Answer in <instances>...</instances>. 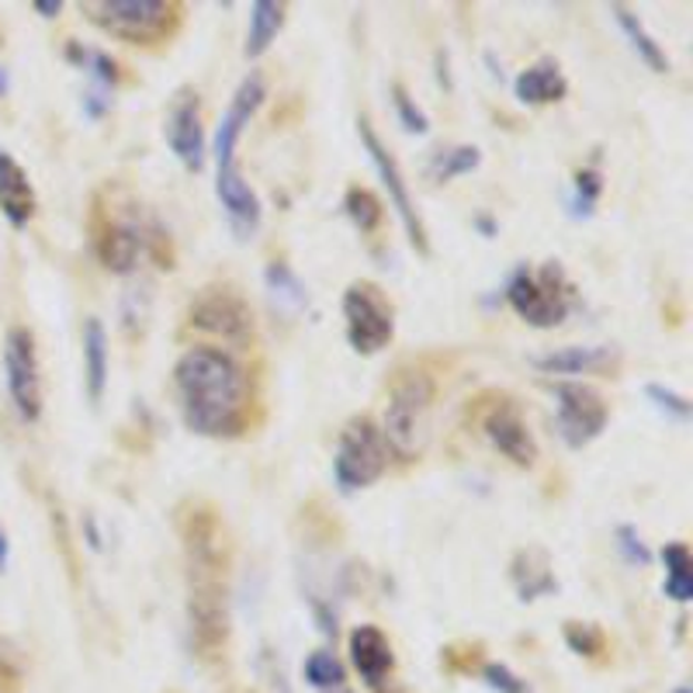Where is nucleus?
Returning a JSON list of instances; mask_svg holds the SVG:
<instances>
[{
  "label": "nucleus",
  "mask_w": 693,
  "mask_h": 693,
  "mask_svg": "<svg viewBox=\"0 0 693 693\" xmlns=\"http://www.w3.org/2000/svg\"><path fill=\"white\" fill-rule=\"evenodd\" d=\"M8 562H11V541H8V531H4V524H0V572L8 569Z\"/></svg>",
  "instance_id": "obj_38"
},
{
  "label": "nucleus",
  "mask_w": 693,
  "mask_h": 693,
  "mask_svg": "<svg viewBox=\"0 0 693 693\" xmlns=\"http://www.w3.org/2000/svg\"><path fill=\"white\" fill-rule=\"evenodd\" d=\"M645 395H649V402L659 410V413H666L670 420H676V423H686L690 420V413H693V406H690V399L686 395H680L676 389H670V385H659V382H649L645 385Z\"/></svg>",
  "instance_id": "obj_32"
},
{
  "label": "nucleus",
  "mask_w": 693,
  "mask_h": 693,
  "mask_svg": "<svg viewBox=\"0 0 693 693\" xmlns=\"http://www.w3.org/2000/svg\"><path fill=\"white\" fill-rule=\"evenodd\" d=\"M188 327L229 346H247L253 340V312L237 288H205L188 309Z\"/></svg>",
  "instance_id": "obj_7"
},
{
  "label": "nucleus",
  "mask_w": 693,
  "mask_h": 693,
  "mask_svg": "<svg viewBox=\"0 0 693 693\" xmlns=\"http://www.w3.org/2000/svg\"><path fill=\"white\" fill-rule=\"evenodd\" d=\"M531 364L541 374H606L617 368V351L614 346H559V351H548L531 358Z\"/></svg>",
  "instance_id": "obj_16"
},
{
  "label": "nucleus",
  "mask_w": 693,
  "mask_h": 693,
  "mask_svg": "<svg viewBox=\"0 0 693 693\" xmlns=\"http://www.w3.org/2000/svg\"><path fill=\"white\" fill-rule=\"evenodd\" d=\"M611 14H614L617 28L624 32L627 46H631L634 52H639V60H642L652 73H670V56L662 52V46L649 36V28L642 24V18L634 14L631 8H624V4H614Z\"/></svg>",
  "instance_id": "obj_21"
},
{
  "label": "nucleus",
  "mask_w": 693,
  "mask_h": 693,
  "mask_svg": "<svg viewBox=\"0 0 693 693\" xmlns=\"http://www.w3.org/2000/svg\"><path fill=\"white\" fill-rule=\"evenodd\" d=\"M42 18H56V14H60L63 11V4H60V0H36V4H32Z\"/></svg>",
  "instance_id": "obj_37"
},
{
  "label": "nucleus",
  "mask_w": 693,
  "mask_h": 693,
  "mask_svg": "<svg viewBox=\"0 0 693 693\" xmlns=\"http://www.w3.org/2000/svg\"><path fill=\"white\" fill-rule=\"evenodd\" d=\"M433 399H438V382L423 368H402L389 389V406H385V426L382 438L389 451H395L402 461L420 458L426 433H430V413Z\"/></svg>",
  "instance_id": "obj_2"
},
{
  "label": "nucleus",
  "mask_w": 693,
  "mask_h": 693,
  "mask_svg": "<svg viewBox=\"0 0 693 693\" xmlns=\"http://www.w3.org/2000/svg\"><path fill=\"white\" fill-rule=\"evenodd\" d=\"M305 683L315 686V690H323V693L337 690L343 683V662L333 652H327V649L312 652L305 659Z\"/></svg>",
  "instance_id": "obj_29"
},
{
  "label": "nucleus",
  "mask_w": 693,
  "mask_h": 693,
  "mask_svg": "<svg viewBox=\"0 0 693 693\" xmlns=\"http://www.w3.org/2000/svg\"><path fill=\"white\" fill-rule=\"evenodd\" d=\"M80 11L111 39L129 46H160L181 28L184 8L173 0H87Z\"/></svg>",
  "instance_id": "obj_3"
},
{
  "label": "nucleus",
  "mask_w": 693,
  "mask_h": 693,
  "mask_svg": "<svg viewBox=\"0 0 693 693\" xmlns=\"http://www.w3.org/2000/svg\"><path fill=\"white\" fill-rule=\"evenodd\" d=\"M438 80L451 91V73H448V52H438Z\"/></svg>",
  "instance_id": "obj_39"
},
{
  "label": "nucleus",
  "mask_w": 693,
  "mask_h": 693,
  "mask_svg": "<svg viewBox=\"0 0 693 693\" xmlns=\"http://www.w3.org/2000/svg\"><path fill=\"white\" fill-rule=\"evenodd\" d=\"M565 645H569L575 655L596 659V655L606 652V634H603L600 624H593V621H565Z\"/></svg>",
  "instance_id": "obj_30"
},
{
  "label": "nucleus",
  "mask_w": 693,
  "mask_h": 693,
  "mask_svg": "<svg viewBox=\"0 0 693 693\" xmlns=\"http://www.w3.org/2000/svg\"><path fill=\"white\" fill-rule=\"evenodd\" d=\"M513 94L520 104H552L569 94V80L555 56H541L524 73L513 80Z\"/></svg>",
  "instance_id": "obj_18"
},
{
  "label": "nucleus",
  "mask_w": 693,
  "mask_h": 693,
  "mask_svg": "<svg viewBox=\"0 0 693 693\" xmlns=\"http://www.w3.org/2000/svg\"><path fill=\"white\" fill-rule=\"evenodd\" d=\"M167 142L184 170L198 173L205 167V129H201V108L194 91H181L167 114Z\"/></svg>",
  "instance_id": "obj_13"
},
{
  "label": "nucleus",
  "mask_w": 693,
  "mask_h": 693,
  "mask_svg": "<svg viewBox=\"0 0 693 693\" xmlns=\"http://www.w3.org/2000/svg\"><path fill=\"white\" fill-rule=\"evenodd\" d=\"M614 538H617V552H621V559H624L627 565H634V569H645V565L652 562V552H649V544L642 541L639 528L621 524V528L614 531Z\"/></svg>",
  "instance_id": "obj_33"
},
{
  "label": "nucleus",
  "mask_w": 693,
  "mask_h": 693,
  "mask_svg": "<svg viewBox=\"0 0 693 693\" xmlns=\"http://www.w3.org/2000/svg\"><path fill=\"white\" fill-rule=\"evenodd\" d=\"M600 194H603V173L596 167H583L580 173H575V184H572L569 215L572 219H590Z\"/></svg>",
  "instance_id": "obj_27"
},
{
  "label": "nucleus",
  "mask_w": 693,
  "mask_h": 693,
  "mask_svg": "<svg viewBox=\"0 0 693 693\" xmlns=\"http://www.w3.org/2000/svg\"><path fill=\"white\" fill-rule=\"evenodd\" d=\"M8 91H11V80H8V70L0 67V98H4Z\"/></svg>",
  "instance_id": "obj_41"
},
{
  "label": "nucleus",
  "mask_w": 693,
  "mask_h": 693,
  "mask_svg": "<svg viewBox=\"0 0 693 693\" xmlns=\"http://www.w3.org/2000/svg\"><path fill=\"white\" fill-rule=\"evenodd\" d=\"M343 212H346V219L361 229V233H374V229L382 225V215H385L379 194L368 191V188H351V191H346L343 194Z\"/></svg>",
  "instance_id": "obj_26"
},
{
  "label": "nucleus",
  "mask_w": 693,
  "mask_h": 693,
  "mask_svg": "<svg viewBox=\"0 0 693 693\" xmlns=\"http://www.w3.org/2000/svg\"><path fill=\"white\" fill-rule=\"evenodd\" d=\"M215 198H219V205L229 219V229L237 233V240H250L260 229V215H264V209H260L257 191L240 178L237 167L215 170Z\"/></svg>",
  "instance_id": "obj_14"
},
{
  "label": "nucleus",
  "mask_w": 693,
  "mask_h": 693,
  "mask_svg": "<svg viewBox=\"0 0 693 693\" xmlns=\"http://www.w3.org/2000/svg\"><path fill=\"white\" fill-rule=\"evenodd\" d=\"M330 693H333V690H330Z\"/></svg>",
  "instance_id": "obj_45"
},
{
  "label": "nucleus",
  "mask_w": 693,
  "mask_h": 693,
  "mask_svg": "<svg viewBox=\"0 0 693 693\" xmlns=\"http://www.w3.org/2000/svg\"><path fill=\"white\" fill-rule=\"evenodd\" d=\"M482 163V150L479 147H469V142H458V147H444L430 157L426 163V178L438 181V184H448L461 173H472L475 167Z\"/></svg>",
  "instance_id": "obj_24"
},
{
  "label": "nucleus",
  "mask_w": 693,
  "mask_h": 693,
  "mask_svg": "<svg viewBox=\"0 0 693 693\" xmlns=\"http://www.w3.org/2000/svg\"><path fill=\"white\" fill-rule=\"evenodd\" d=\"M510 580L520 593V600L531 603V600H541L548 593L559 590V580L552 572V559H548L544 548H520L510 562Z\"/></svg>",
  "instance_id": "obj_19"
},
{
  "label": "nucleus",
  "mask_w": 693,
  "mask_h": 693,
  "mask_svg": "<svg viewBox=\"0 0 693 693\" xmlns=\"http://www.w3.org/2000/svg\"><path fill=\"white\" fill-rule=\"evenodd\" d=\"M351 662L368 686L382 690V683L395 670V655L379 624H358L351 631Z\"/></svg>",
  "instance_id": "obj_15"
},
{
  "label": "nucleus",
  "mask_w": 693,
  "mask_h": 693,
  "mask_svg": "<svg viewBox=\"0 0 693 693\" xmlns=\"http://www.w3.org/2000/svg\"><path fill=\"white\" fill-rule=\"evenodd\" d=\"M0 212L14 229H24L36 215V188L24 167L4 150H0Z\"/></svg>",
  "instance_id": "obj_17"
},
{
  "label": "nucleus",
  "mask_w": 693,
  "mask_h": 693,
  "mask_svg": "<svg viewBox=\"0 0 693 693\" xmlns=\"http://www.w3.org/2000/svg\"><path fill=\"white\" fill-rule=\"evenodd\" d=\"M572 292L575 288L569 284L559 260H548L541 271H531L528 264H520L506 281L510 309L528 327H538V330H552L565 320L572 309Z\"/></svg>",
  "instance_id": "obj_4"
},
{
  "label": "nucleus",
  "mask_w": 693,
  "mask_h": 693,
  "mask_svg": "<svg viewBox=\"0 0 693 693\" xmlns=\"http://www.w3.org/2000/svg\"><path fill=\"white\" fill-rule=\"evenodd\" d=\"M264 281H268L271 295L281 305H288V309H302L305 305V284L299 281V274L288 264H278V260H274V264L264 271Z\"/></svg>",
  "instance_id": "obj_28"
},
{
  "label": "nucleus",
  "mask_w": 693,
  "mask_h": 693,
  "mask_svg": "<svg viewBox=\"0 0 693 693\" xmlns=\"http://www.w3.org/2000/svg\"><path fill=\"white\" fill-rule=\"evenodd\" d=\"M67 60H73L80 70L91 73V77L101 83V91H111V87L122 80L119 63H114L111 56L101 52V49H87V46H80V42H70V46H67Z\"/></svg>",
  "instance_id": "obj_25"
},
{
  "label": "nucleus",
  "mask_w": 693,
  "mask_h": 693,
  "mask_svg": "<svg viewBox=\"0 0 693 693\" xmlns=\"http://www.w3.org/2000/svg\"><path fill=\"white\" fill-rule=\"evenodd\" d=\"M392 104H395V114H399V125L406 129L410 135H423L430 132V119L426 111L410 98V91L402 83H392Z\"/></svg>",
  "instance_id": "obj_31"
},
{
  "label": "nucleus",
  "mask_w": 693,
  "mask_h": 693,
  "mask_svg": "<svg viewBox=\"0 0 693 693\" xmlns=\"http://www.w3.org/2000/svg\"><path fill=\"white\" fill-rule=\"evenodd\" d=\"M482 680H485L489 690H496V693H528V683L520 680L510 666H503V662H485Z\"/></svg>",
  "instance_id": "obj_34"
},
{
  "label": "nucleus",
  "mask_w": 693,
  "mask_h": 693,
  "mask_svg": "<svg viewBox=\"0 0 693 693\" xmlns=\"http://www.w3.org/2000/svg\"><path fill=\"white\" fill-rule=\"evenodd\" d=\"M0 46H4V32H0Z\"/></svg>",
  "instance_id": "obj_43"
},
{
  "label": "nucleus",
  "mask_w": 693,
  "mask_h": 693,
  "mask_svg": "<svg viewBox=\"0 0 693 693\" xmlns=\"http://www.w3.org/2000/svg\"><path fill=\"white\" fill-rule=\"evenodd\" d=\"M479 430H482V438L506 461H513L516 469H531L538 461V441H534L524 413H520V406L510 395H489V402H482Z\"/></svg>",
  "instance_id": "obj_9"
},
{
  "label": "nucleus",
  "mask_w": 693,
  "mask_h": 693,
  "mask_svg": "<svg viewBox=\"0 0 693 693\" xmlns=\"http://www.w3.org/2000/svg\"><path fill=\"white\" fill-rule=\"evenodd\" d=\"M475 225L482 229V233H485V237H496V222H493V219H489V215H479V219H475Z\"/></svg>",
  "instance_id": "obj_40"
},
{
  "label": "nucleus",
  "mask_w": 693,
  "mask_h": 693,
  "mask_svg": "<svg viewBox=\"0 0 693 693\" xmlns=\"http://www.w3.org/2000/svg\"><path fill=\"white\" fill-rule=\"evenodd\" d=\"M552 395L559 402V433L569 448H586L593 444L600 433L606 430L611 410H606V399L586 385V382H555Z\"/></svg>",
  "instance_id": "obj_10"
},
{
  "label": "nucleus",
  "mask_w": 693,
  "mask_h": 693,
  "mask_svg": "<svg viewBox=\"0 0 693 693\" xmlns=\"http://www.w3.org/2000/svg\"><path fill=\"white\" fill-rule=\"evenodd\" d=\"M83 528H87V544H91L94 552H101V534H98V524L91 513H83Z\"/></svg>",
  "instance_id": "obj_36"
},
{
  "label": "nucleus",
  "mask_w": 693,
  "mask_h": 693,
  "mask_svg": "<svg viewBox=\"0 0 693 693\" xmlns=\"http://www.w3.org/2000/svg\"><path fill=\"white\" fill-rule=\"evenodd\" d=\"M358 135H361L364 150H368V157H371L374 170H379V178H382V184H385V191H389L392 209L399 212L402 225H406V237H410L413 250L426 257V253H430L426 225H423V219H420V212H416V205H413V198H410V184H406V178H402V170H399L395 157L389 153V147H385L382 139H379V132L371 129V122H368V119H358Z\"/></svg>",
  "instance_id": "obj_11"
},
{
  "label": "nucleus",
  "mask_w": 693,
  "mask_h": 693,
  "mask_svg": "<svg viewBox=\"0 0 693 693\" xmlns=\"http://www.w3.org/2000/svg\"><path fill=\"white\" fill-rule=\"evenodd\" d=\"M173 389L198 438H240L250 426V374L222 346H188L173 364Z\"/></svg>",
  "instance_id": "obj_1"
},
{
  "label": "nucleus",
  "mask_w": 693,
  "mask_h": 693,
  "mask_svg": "<svg viewBox=\"0 0 693 693\" xmlns=\"http://www.w3.org/2000/svg\"><path fill=\"white\" fill-rule=\"evenodd\" d=\"M284 4L278 0H257L250 4V32H247V46H243V56L247 60H260L271 42L278 39V32L284 28Z\"/></svg>",
  "instance_id": "obj_22"
},
{
  "label": "nucleus",
  "mask_w": 693,
  "mask_h": 693,
  "mask_svg": "<svg viewBox=\"0 0 693 693\" xmlns=\"http://www.w3.org/2000/svg\"><path fill=\"white\" fill-rule=\"evenodd\" d=\"M4 379L18 416L24 423H36L42 416V368L36 337L28 327H11L4 337Z\"/></svg>",
  "instance_id": "obj_8"
},
{
  "label": "nucleus",
  "mask_w": 693,
  "mask_h": 693,
  "mask_svg": "<svg viewBox=\"0 0 693 693\" xmlns=\"http://www.w3.org/2000/svg\"><path fill=\"white\" fill-rule=\"evenodd\" d=\"M662 565H666V590L670 600L676 603H690L693 600V559H690V548L683 541H670L662 548Z\"/></svg>",
  "instance_id": "obj_23"
},
{
  "label": "nucleus",
  "mask_w": 693,
  "mask_h": 693,
  "mask_svg": "<svg viewBox=\"0 0 693 693\" xmlns=\"http://www.w3.org/2000/svg\"><path fill=\"white\" fill-rule=\"evenodd\" d=\"M91 229H94V253L101 260V268L111 274H132L139 264V253L147 250V237H142L135 219H122L98 209Z\"/></svg>",
  "instance_id": "obj_12"
},
{
  "label": "nucleus",
  "mask_w": 693,
  "mask_h": 693,
  "mask_svg": "<svg viewBox=\"0 0 693 693\" xmlns=\"http://www.w3.org/2000/svg\"><path fill=\"white\" fill-rule=\"evenodd\" d=\"M80 346H83V389L91 406H98L108 385V330L98 315H87L83 320Z\"/></svg>",
  "instance_id": "obj_20"
},
{
  "label": "nucleus",
  "mask_w": 693,
  "mask_h": 693,
  "mask_svg": "<svg viewBox=\"0 0 693 693\" xmlns=\"http://www.w3.org/2000/svg\"><path fill=\"white\" fill-rule=\"evenodd\" d=\"M673 693H690V686H676Z\"/></svg>",
  "instance_id": "obj_42"
},
{
  "label": "nucleus",
  "mask_w": 693,
  "mask_h": 693,
  "mask_svg": "<svg viewBox=\"0 0 693 693\" xmlns=\"http://www.w3.org/2000/svg\"><path fill=\"white\" fill-rule=\"evenodd\" d=\"M108 104H111V101H108L101 91H91V94L83 98V111L91 114V119H101V114L108 111Z\"/></svg>",
  "instance_id": "obj_35"
},
{
  "label": "nucleus",
  "mask_w": 693,
  "mask_h": 693,
  "mask_svg": "<svg viewBox=\"0 0 693 693\" xmlns=\"http://www.w3.org/2000/svg\"><path fill=\"white\" fill-rule=\"evenodd\" d=\"M389 469V444L382 438V430L374 426L368 416L346 420L337 441L333 454V482L340 493H358V489L374 485Z\"/></svg>",
  "instance_id": "obj_5"
},
{
  "label": "nucleus",
  "mask_w": 693,
  "mask_h": 693,
  "mask_svg": "<svg viewBox=\"0 0 693 693\" xmlns=\"http://www.w3.org/2000/svg\"><path fill=\"white\" fill-rule=\"evenodd\" d=\"M343 327L346 343L361 358L385 351L395 337V312L385 292L374 281H354L343 292Z\"/></svg>",
  "instance_id": "obj_6"
},
{
  "label": "nucleus",
  "mask_w": 693,
  "mask_h": 693,
  "mask_svg": "<svg viewBox=\"0 0 693 693\" xmlns=\"http://www.w3.org/2000/svg\"><path fill=\"white\" fill-rule=\"evenodd\" d=\"M395 693H406V690H395Z\"/></svg>",
  "instance_id": "obj_44"
}]
</instances>
